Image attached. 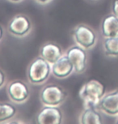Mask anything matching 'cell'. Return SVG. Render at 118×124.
<instances>
[{
	"label": "cell",
	"mask_w": 118,
	"mask_h": 124,
	"mask_svg": "<svg viewBox=\"0 0 118 124\" xmlns=\"http://www.w3.org/2000/svg\"><path fill=\"white\" fill-rule=\"evenodd\" d=\"M32 30V23L24 15H17L12 18L8 24V31L17 37L27 36Z\"/></svg>",
	"instance_id": "cell-7"
},
{
	"label": "cell",
	"mask_w": 118,
	"mask_h": 124,
	"mask_svg": "<svg viewBox=\"0 0 118 124\" xmlns=\"http://www.w3.org/2000/svg\"><path fill=\"white\" fill-rule=\"evenodd\" d=\"M61 46L55 43H46L42 46L40 50V56L49 63L53 64L63 55Z\"/></svg>",
	"instance_id": "cell-11"
},
{
	"label": "cell",
	"mask_w": 118,
	"mask_h": 124,
	"mask_svg": "<svg viewBox=\"0 0 118 124\" xmlns=\"http://www.w3.org/2000/svg\"><path fill=\"white\" fill-rule=\"evenodd\" d=\"M9 1L12 2V3H20V2H21L22 0H9Z\"/></svg>",
	"instance_id": "cell-20"
},
{
	"label": "cell",
	"mask_w": 118,
	"mask_h": 124,
	"mask_svg": "<svg viewBox=\"0 0 118 124\" xmlns=\"http://www.w3.org/2000/svg\"><path fill=\"white\" fill-rule=\"evenodd\" d=\"M3 28H2L1 25H0V41H1L2 38H3Z\"/></svg>",
	"instance_id": "cell-19"
},
{
	"label": "cell",
	"mask_w": 118,
	"mask_h": 124,
	"mask_svg": "<svg viewBox=\"0 0 118 124\" xmlns=\"http://www.w3.org/2000/svg\"><path fill=\"white\" fill-rule=\"evenodd\" d=\"M66 56L74 67V71L77 74H82L87 68V55L86 50L77 45L72 46L66 51Z\"/></svg>",
	"instance_id": "cell-5"
},
{
	"label": "cell",
	"mask_w": 118,
	"mask_h": 124,
	"mask_svg": "<svg viewBox=\"0 0 118 124\" xmlns=\"http://www.w3.org/2000/svg\"><path fill=\"white\" fill-rule=\"evenodd\" d=\"M73 71L74 67L66 54L51 65L53 76L57 79H66L70 76Z\"/></svg>",
	"instance_id": "cell-10"
},
{
	"label": "cell",
	"mask_w": 118,
	"mask_h": 124,
	"mask_svg": "<svg viewBox=\"0 0 118 124\" xmlns=\"http://www.w3.org/2000/svg\"><path fill=\"white\" fill-rule=\"evenodd\" d=\"M66 93L62 87L56 85L45 86L40 93V99L44 106H59L64 102Z\"/></svg>",
	"instance_id": "cell-3"
},
{
	"label": "cell",
	"mask_w": 118,
	"mask_h": 124,
	"mask_svg": "<svg viewBox=\"0 0 118 124\" xmlns=\"http://www.w3.org/2000/svg\"><path fill=\"white\" fill-rule=\"evenodd\" d=\"M117 123H118V119H117Z\"/></svg>",
	"instance_id": "cell-21"
},
{
	"label": "cell",
	"mask_w": 118,
	"mask_h": 124,
	"mask_svg": "<svg viewBox=\"0 0 118 124\" xmlns=\"http://www.w3.org/2000/svg\"><path fill=\"white\" fill-rule=\"evenodd\" d=\"M63 115L58 106H45L36 117L39 124H60L62 123Z\"/></svg>",
	"instance_id": "cell-8"
},
{
	"label": "cell",
	"mask_w": 118,
	"mask_h": 124,
	"mask_svg": "<svg viewBox=\"0 0 118 124\" xmlns=\"http://www.w3.org/2000/svg\"><path fill=\"white\" fill-rule=\"evenodd\" d=\"M98 109L108 115H118V89L104 94L99 103Z\"/></svg>",
	"instance_id": "cell-9"
},
{
	"label": "cell",
	"mask_w": 118,
	"mask_h": 124,
	"mask_svg": "<svg viewBox=\"0 0 118 124\" xmlns=\"http://www.w3.org/2000/svg\"><path fill=\"white\" fill-rule=\"evenodd\" d=\"M73 38L76 45L87 50L94 47L97 37L93 29L87 25L80 24L74 30Z\"/></svg>",
	"instance_id": "cell-4"
},
{
	"label": "cell",
	"mask_w": 118,
	"mask_h": 124,
	"mask_svg": "<svg viewBox=\"0 0 118 124\" xmlns=\"http://www.w3.org/2000/svg\"><path fill=\"white\" fill-rule=\"evenodd\" d=\"M34 1L38 3H41V4H46V3H50L52 0H34Z\"/></svg>",
	"instance_id": "cell-18"
},
{
	"label": "cell",
	"mask_w": 118,
	"mask_h": 124,
	"mask_svg": "<svg viewBox=\"0 0 118 124\" xmlns=\"http://www.w3.org/2000/svg\"><path fill=\"white\" fill-rule=\"evenodd\" d=\"M7 92L9 98L13 102L21 104L28 99L30 95L29 88L24 82L21 80L11 81L7 85Z\"/></svg>",
	"instance_id": "cell-6"
},
{
	"label": "cell",
	"mask_w": 118,
	"mask_h": 124,
	"mask_svg": "<svg viewBox=\"0 0 118 124\" xmlns=\"http://www.w3.org/2000/svg\"><path fill=\"white\" fill-rule=\"evenodd\" d=\"M79 123L82 124H100L102 123V117L96 108H84L80 115Z\"/></svg>",
	"instance_id": "cell-13"
},
{
	"label": "cell",
	"mask_w": 118,
	"mask_h": 124,
	"mask_svg": "<svg viewBox=\"0 0 118 124\" xmlns=\"http://www.w3.org/2000/svg\"><path fill=\"white\" fill-rule=\"evenodd\" d=\"M101 32L105 37H118V18L113 14L104 19L101 24Z\"/></svg>",
	"instance_id": "cell-12"
},
{
	"label": "cell",
	"mask_w": 118,
	"mask_h": 124,
	"mask_svg": "<svg viewBox=\"0 0 118 124\" xmlns=\"http://www.w3.org/2000/svg\"><path fill=\"white\" fill-rule=\"evenodd\" d=\"M16 114V108L10 103L0 102V123H7Z\"/></svg>",
	"instance_id": "cell-14"
},
{
	"label": "cell",
	"mask_w": 118,
	"mask_h": 124,
	"mask_svg": "<svg viewBox=\"0 0 118 124\" xmlns=\"http://www.w3.org/2000/svg\"><path fill=\"white\" fill-rule=\"evenodd\" d=\"M51 64L41 56L35 58L28 68V79L32 85H42L51 74Z\"/></svg>",
	"instance_id": "cell-2"
},
{
	"label": "cell",
	"mask_w": 118,
	"mask_h": 124,
	"mask_svg": "<svg viewBox=\"0 0 118 124\" xmlns=\"http://www.w3.org/2000/svg\"><path fill=\"white\" fill-rule=\"evenodd\" d=\"M105 94V87L97 79H90L84 83L79 90V97L84 108L98 109V105Z\"/></svg>",
	"instance_id": "cell-1"
},
{
	"label": "cell",
	"mask_w": 118,
	"mask_h": 124,
	"mask_svg": "<svg viewBox=\"0 0 118 124\" xmlns=\"http://www.w3.org/2000/svg\"><path fill=\"white\" fill-rule=\"evenodd\" d=\"M6 83V76L5 73L0 69V88H2L5 85Z\"/></svg>",
	"instance_id": "cell-17"
},
{
	"label": "cell",
	"mask_w": 118,
	"mask_h": 124,
	"mask_svg": "<svg viewBox=\"0 0 118 124\" xmlns=\"http://www.w3.org/2000/svg\"><path fill=\"white\" fill-rule=\"evenodd\" d=\"M104 50L107 55L117 57L118 56V37H106L104 41Z\"/></svg>",
	"instance_id": "cell-15"
},
{
	"label": "cell",
	"mask_w": 118,
	"mask_h": 124,
	"mask_svg": "<svg viewBox=\"0 0 118 124\" xmlns=\"http://www.w3.org/2000/svg\"><path fill=\"white\" fill-rule=\"evenodd\" d=\"M112 14L116 16L118 18V0H114L112 3Z\"/></svg>",
	"instance_id": "cell-16"
}]
</instances>
